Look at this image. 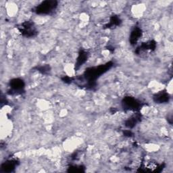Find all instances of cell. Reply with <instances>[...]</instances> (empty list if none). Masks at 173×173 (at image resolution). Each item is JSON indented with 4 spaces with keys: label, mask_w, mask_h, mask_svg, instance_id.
Instances as JSON below:
<instances>
[{
    "label": "cell",
    "mask_w": 173,
    "mask_h": 173,
    "mask_svg": "<svg viewBox=\"0 0 173 173\" xmlns=\"http://www.w3.org/2000/svg\"><path fill=\"white\" fill-rule=\"evenodd\" d=\"M39 8L41 11H42L43 13H45V12H50L49 10L53 8V6H55V2H46L43 3V4Z\"/></svg>",
    "instance_id": "6da1fadb"
}]
</instances>
